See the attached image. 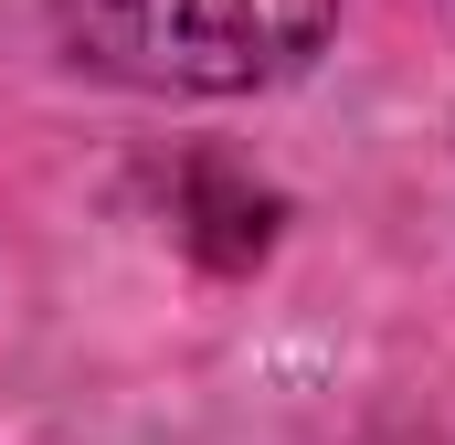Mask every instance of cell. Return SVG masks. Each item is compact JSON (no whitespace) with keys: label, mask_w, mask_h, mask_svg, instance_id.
<instances>
[{"label":"cell","mask_w":455,"mask_h":445,"mask_svg":"<svg viewBox=\"0 0 455 445\" xmlns=\"http://www.w3.org/2000/svg\"><path fill=\"white\" fill-rule=\"evenodd\" d=\"M85 53L148 85H265L286 75L339 0H64Z\"/></svg>","instance_id":"6da1fadb"}]
</instances>
